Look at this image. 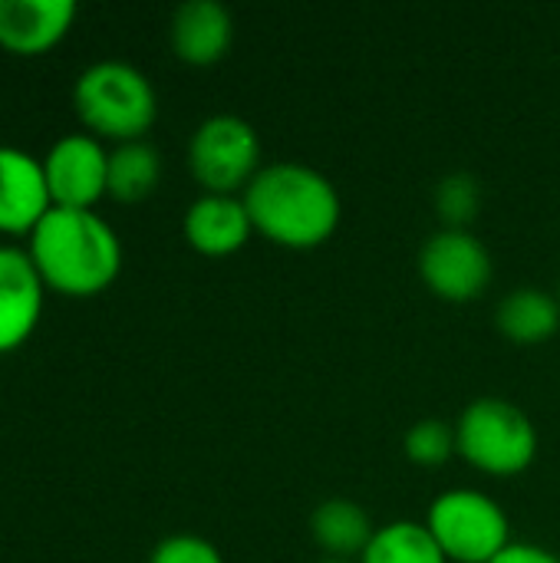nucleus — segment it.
<instances>
[{
    "mask_svg": "<svg viewBox=\"0 0 560 563\" xmlns=\"http://www.w3.org/2000/svg\"><path fill=\"white\" fill-rule=\"evenodd\" d=\"M73 106L89 135L112 139L119 145L139 142L158 115L152 79L122 59H99L86 66L73 86Z\"/></svg>",
    "mask_w": 560,
    "mask_h": 563,
    "instance_id": "3",
    "label": "nucleus"
},
{
    "mask_svg": "<svg viewBox=\"0 0 560 563\" xmlns=\"http://www.w3.org/2000/svg\"><path fill=\"white\" fill-rule=\"evenodd\" d=\"M149 563H224V558L211 541L198 534H172L152 548Z\"/></svg>",
    "mask_w": 560,
    "mask_h": 563,
    "instance_id": "20",
    "label": "nucleus"
},
{
    "mask_svg": "<svg viewBox=\"0 0 560 563\" xmlns=\"http://www.w3.org/2000/svg\"><path fill=\"white\" fill-rule=\"evenodd\" d=\"M73 23V0H0V46L13 56L50 53Z\"/></svg>",
    "mask_w": 560,
    "mask_h": 563,
    "instance_id": "11",
    "label": "nucleus"
},
{
    "mask_svg": "<svg viewBox=\"0 0 560 563\" xmlns=\"http://www.w3.org/2000/svg\"><path fill=\"white\" fill-rule=\"evenodd\" d=\"M53 211V198L43 175V158L0 145V234H33V228Z\"/></svg>",
    "mask_w": 560,
    "mask_h": 563,
    "instance_id": "10",
    "label": "nucleus"
},
{
    "mask_svg": "<svg viewBox=\"0 0 560 563\" xmlns=\"http://www.w3.org/2000/svg\"><path fill=\"white\" fill-rule=\"evenodd\" d=\"M172 49L188 66H211L224 59L234 43L231 10L218 0H185L172 13Z\"/></svg>",
    "mask_w": 560,
    "mask_h": 563,
    "instance_id": "13",
    "label": "nucleus"
},
{
    "mask_svg": "<svg viewBox=\"0 0 560 563\" xmlns=\"http://www.w3.org/2000/svg\"><path fill=\"white\" fill-rule=\"evenodd\" d=\"M188 168L205 195H238L244 191L261 165V135L257 129L234 115H208L188 142Z\"/></svg>",
    "mask_w": 560,
    "mask_h": 563,
    "instance_id": "6",
    "label": "nucleus"
},
{
    "mask_svg": "<svg viewBox=\"0 0 560 563\" xmlns=\"http://www.w3.org/2000/svg\"><path fill=\"white\" fill-rule=\"evenodd\" d=\"M360 563H449L426 521H389L376 528Z\"/></svg>",
    "mask_w": 560,
    "mask_h": 563,
    "instance_id": "17",
    "label": "nucleus"
},
{
    "mask_svg": "<svg viewBox=\"0 0 560 563\" xmlns=\"http://www.w3.org/2000/svg\"><path fill=\"white\" fill-rule=\"evenodd\" d=\"M455 449L472 468L492 478H515L538 459V429L521 406L482 396L455 419Z\"/></svg>",
    "mask_w": 560,
    "mask_h": 563,
    "instance_id": "4",
    "label": "nucleus"
},
{
    "mask_svg": "<svg viewBox=\"0 0 560 563\" xmlns=\"http://www.w3.org/2000/svg\"><path fill=\"white\" fill-rule=\"evenodd\" d=\"M185 241L205 257H228L241 251L251 234V214L241 195H201L185 211Z\"/></svg>",
    "mask_w": 560,
    "mask_h": 563,
    "instance_id": "12",
    "label": "nucleus"
},
{
    "mask_svg": "<svg viewBox=\"0 0 560 563\" xmlns=\"http://www.w3.org/2000/svg\"><path fill=\"white\" fill-rule=\"evenodd\" d=\"M426 528L449 563H492L512 544L505 508L475 488L442 492L426 515Z\"/></svg>",
    "mask_w": 560,
    "mask_h": 563,
    "instance_id": "5",
    "label": "nucleus"
},
{
    "mask_svg": "<svg viewBox=\"0 0 560 563\" xmlns=\"http://www.w3.org/2000/svg\"><path fill=\"white\" fill-rule=\"evenodd\" d=\"M558 303H560V277H558Z\"/></svg>",
    "mask_w": 560,
    "mask_h": 563,
    "instance_id": "23",
    "label": "nucleus"
},
{
    "mask_svg": "<svg viewBox=\"0 0 560 563\" xmlns=\"http://www.w3.org/2000/svg\"><path fill=\"white\" fill-rule=\"evenodd\" d=\"M320 563H353V561H333V558H323Z\"/></svg>",
    "mask_w": 560,
    "mask_h": 563,
    "instance_id": "22",
    "label": "nucleus"
},
{
    "mask_svg": "<svg viewBox=\"0 0 560 563\" xmlns=\"http://www.w3.org/2000/svg\"><path fill=\"white\" fill-rule=\"evenodd\" d=\"M241 198L254 231L290 251L320 247L343 218L337 185L307 162H267Z\"/></svg>",
    "mask_w": 560,
    "mask_h": 563,
    "instance_id": "1",
    "label": "nucleus"
},
{
    "mask_svg": "<svg viewBox=\"0 0 560 563\" xmlns=\"http://www.w3.org/2000/svg\"><path fill=\"white\" fill-rule=\"evenodd\" d=\"M492 563H560V554L541 548V544H521V541H512L498 558Z\"/></svg>",
    "mask_w": 560,
    "mask_h": 563,
    "instance_id": "21",
    "label": "nucleus"
},
{
    "mask_svg": "<svg viewBox=\"0 0 560 563\" xmlns=\"http://www.w3.org/2000/svg\"><path fill=\"white\" fill-rule=\"evenodd\" d=\"M492 271L488 247L465 228H439L419 247L422 284L449 303H469L482 297L492 284Z\"/></svg>",
    "mask_w": 560,
    "mask_h": 563,
    "instance_id": "7",
    "label": "nucleus"
},
{
    "mask_svg": "<svg viewBox=\"0 0 560 563\" xmlns=\"http://www.w3.org/2000/svg\"><path fill=\"white\" fill-rule=\"evenodd\" d=\"M162 178V155L145 139L122 142L109 152V198L122 205L145 201Z\"/></svg>",
    "mask_w": 560,
    "mask_h": 563,
    "instance_id": "16",
    "label": "nucleus"
},
{
    "mask_svg": "<svg viewBox=\"0 0 560 563\" xmlns=\"http://www.w3.org/2000/svg\"><path fill=\"white\" fill-rule=\"evenodd\" d=\"M406 459L422 465V468H436L446 465L459 449H455V426H449L446 419H419L406 439H403Z\"/></svg>",
    "mask_w": 560,
    "mask_h": 563,
    "instance_id": "19",
    "label": "nucleus"
},
{
    "mask_svg": "<svg viewBox=\"0 0 560 563\" xmlns=\"http://www.w3.org/2000/svg\"><path fill=\"white\" fill-rule=\"evenodd\" d=\"M373 534H376V528H373L366 508L356 505L353 498H327L310 515V538L333 561L363 558Z\"/></svg>",
    "mask_w": 560,
    "mask_h": 563,
    "instance_id": "14",
    "label": "nucleus"
},
{
    "mask_svg": "<svg viewBox=\"0 0 560 563\" xmlns=\"http://www.w3.org/2000/svg\"><path fill=\"white\" fill-rule=\"evenodd\" d=\"M482 208V181L469 172H452L436 188V211L442 228H465Z\"/></svg>",
    "mask_w": 560,
    "mask_h": 563,
    "instance_id": "18",
    "label": "nucleus"
},
{
    "mask_svg": "<svg viewBox=\"0 0 560 563\" xmlns=\"http://www.w3.org/2000/svg\"><path fill=\"white\" fill-rule=\"evenodd\" d=\"M495 323L502 336H508L512 343L538 346L560 330L558 294L545 287H515L508 297H502L495 310Z\"/></svg>",
    "mask_w": 560,
    "mask_h": 563,
    "instance_id": "15",
    "label": "nucleus"
},
{
    "mask_svg": "<svg viewBox=\"0 0 560 563\" xmlns=\"http://www.w3.org/2000/svg\"><path fill=\"white\" fill-rule=\"evenodd\" d=\"M43 175L53 208L92 211L96 201L109 195V152L89 132L63 135L50 145Z\"/></svg>",
    "mask_w": 560,
    "mask_h": 563,
    "instance_id": "8",
    "label": "nucleus"
},
{
    "mask_svg": "<svg viewBox=\"0 0 560 563\" xmlns=\"http://www.w3.org/2000/svg\"><path fill=\"white\" fill-rule=\"evenodd\" d=\"M43 280L26 251L0 244V356L20 350L43 317Z\"/></svg>",
    "mask_w": 560,
    "mask_h": 563,
    "instance_id": "9",
    "label": "nucleus"
},
{
    "mask_svg": "<svg viewBox=\"0 0 560 563\" xmlns=\"http://www.w3.org/2000/svg\"><path fill=\"white\" fill-rule=\"evenodd\" d=\"M26 254L46 290L63 297H96L122 271V241L96 211L53 208L30 234Z\"/></svg>",
    "mask_w": 560,
    "mask_h": 563,
    "instance_id": "2",
    "label": "nucleus"
}]
</instances>
